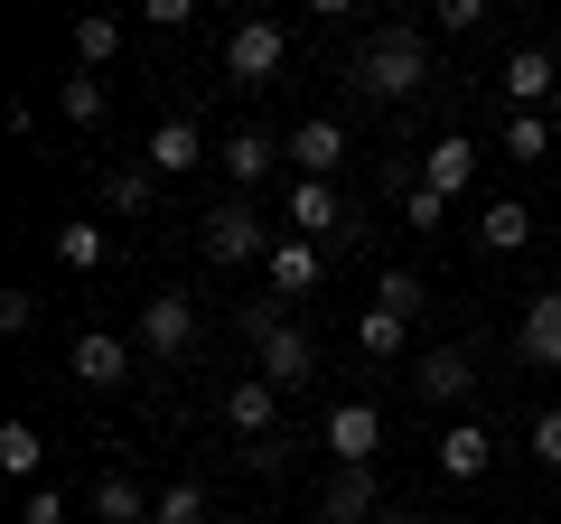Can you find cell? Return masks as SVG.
<instances>
[{
  "label": "cell",
  "instance_id": "obj_1",
  "mask_svg": "<svg viewBox=\"0 0 561 524\" xmlns=\"http://www.w3.org/2000/svg\"><path fill=\"white\" fill-rule=\"evenodd\" d=\"M421 76H431V38H421V29H383V38H365L356 66H346V84H356V94H375V103L412 94Z\"/></svg>",
  "mask_w": 561,
  "mask_h": 524
},
{
  "label": "cell",
  "instance_id": "obj_2",
  "mask_svg": "<svg viewBox=\"0 0 561 524\" xmlns=\"http://www.w3.org/2000/svg\"><path fill=\"white\" fill-rule=\"evenodd\" d=\"M197 235H206V262H262V253H272V235H262L253 197H216Z\"/></svg>",
  "mask_w": 561,
  "mask_h": 524
},
{
  "label": "cell",
  "instance_id": "obj_3",
  "mask_svg": "<svg viewBox=\"0 0 561 524\" xmlns=\"http://www.w3.org/2000/svg\"><path fill=\"white\" fill-rule=\"evenodd\" d=\"M187 346H197V300H187V291H150V300H140V356L179 365Z\"/></svg>",
  "mask_w": 561,
  "mask_h": 524
},
{
  "label": "cell",
  "instance_id": "obj_4",
  "mask_svg": "<svg viewBox=\"0 0 561 524\" xmlns=\"http://www.w3.org/2000/svg\"><path fill=\"white\" fill-rule=\"evenodd\" d=\"M253 346H262V384H280V394H290V384H309V365H319V346L300 338V328L290 319H272V309H253Z\"/></svg>",
  "mask_w": 561,
  "mask_h": 524
},
{
  "label": "cell",
  "instance_id": "obj_5",
  "mask_svg": "<svg viewBox=\"0 0 561 524\" xmlns=\"http://www.w3.org/2000/svg\"><path fill=\"white\" fill-rule=\"evenodd\" d=\"M280 216H290V235H300V243H319V253H328V243H346V235H356V225H346V197H337L328 179H300Z\"/></svg>",
  "mask_w": 561,
  "mask_h": 524
},
{
  "label": "cell",
  "instance_id": "obj_6",
  "mask_svg": "<svg viewBox=\"0 0 561 524\" xmlns=\"http://www.w3.org/2000/svg\"><path fill=\"white\" fill-rule=\"evenodd\" d=\"M280 57H290V29H280V20H243L234 38H225V76H234V84H272Z\"/></svg>",
  "mask_w": 561,
  "mask_h": 524
},
{
  "label": "cell",
  "instance_id": "obj_7",
  "mask_svg": "<svg viewBox=\"0 0 561 524\" xmlns=\"http://www.w3.org/2000/svg\"><path fill=\"white\" fill-rule=\"evenodd\" d=\"M328 449H337V468H375L383 412H375V403H337V412H328Z\"/></svg>",
  "mask_w": 561,
  "mask_h": 524
},
{
  "label": "cell",
  "instance_id": "obj_8",
  "mask_svg": "<svg viewBox=\"0 0 561 524\" xmlns=\"http://www.w3.org/2000/svg\"><path fill=\"white\" fill-rule=\"evenodd\" d=\"M66 365H76V384H94V394L131 384V346H122L113 328H84V338H76V356H66Z\"/></svg>",
  "mask_w": 561,
  "mask_h": 524
},
{
  "label": "cell",
  "instance_id": "obj_9",
  "mask_svg": "<svg viewBox=\"0 0 561 524\" xmlns=\"http://www.w3.org/2000/svg\"><path fill=\"white\" fill-rule=\"evenodd\" d=\"M140 160L160 169V179H187V169L206 160V132H197V122H187V113H169L160 132H150V150H140Z\"/></svg>",
  "mask_w": 561,
  "mask_h": 524
},
{
  "label": "cell",
  "instance_id": "obj_10",
  "mask_svg": "<svg viewBox=\"0 0 561 524\" xmlns=\"http://www.w3.org/2000/svg\"><path fill=\"white\" fill-rule=\"evenodd\" d=\"M280 150L300 160V179H328V169H337V160H346L356 141H346V122H328V113H319V122H300V132H290Z\"/></svg>",
  "mask_w": 561,
  "mask_h": 524
},
{
  "label": "cell",
  "instance_id": "obj_11",
  "mask_svg": "<svg viewBox=\"0 0 561 524\" xmlns=\"http://www.w3.org/2000/svg\"><path fill=\"white\" fill-rule=\"evenodd\" d=\"M552 94H561V66L542 57V47H515V57H505V103L534 113V103H552Z\"/></svg>",
  "mask_w": 561,
  "mask_h": 524
},
{
  "label": "cell",
  "instance_id": "obj_12",
  "mask_svg": "<svg viewBox=\"0 0 561 524\" xmlns=\"http://www.w3.org/2000/svg\"><path fill=\"white\" fill-rule=\"evenodd\" d=\"M319 243H300V235H272V253H262V272H272V291H290V300H300V291H319Z\"/></svg>",
  "mask_w": 561,
  "mask_h": 524
},
{
  "label": "cell",
  "instance_id": "obj_13",
  "mask_svg": "<svg viewBox=\"0 0 561 524\" xmlns=\"http://www.w3.org/2000/svg\"><path fill=\"white\" fill-rule=\"evenodd\" d=\"M216 169H225L234 187H262V179L280 169V141H272V132H234V141L216 150Z\"/></svg>",
  "mask_w": 561,
  "mask_h": 524
},
{
  "label": "cell",
  "instance_id": "obj_14",
  "mask_svg": "<svg viewBox=\"0 0 561 524\" xmlns=\"http://www.w3.org/2000/svg\"><path fill=\"white\" fill-rule=\"evenodd\" d=\"M440 478H486V459H496V441H486V422H449L440 441Z\"/></svg>",
  "mask_w": 561,
  "mask_h": 524
},
{
  "label": "cell",
  "instance_id": "obj_15",
  "mask_svg": "<svg viewBox=\"0 0 561 524\" xmlns=\"http://www.w3.org/2000/svg\"><path fill=\"white\" fill-rule=\"evenodd\" d=\"M524 356H534V365H561V282L524 300Z\"/></svg>",
  "mask_w": 561,
  "mask_h": 524
},
{
  "label": "cell",
  "instance_id": "obj_16",
  "mask_svg": "<svg viewBox=\"0 0 561 524\" xmlns=\"http://www.w3.org/2000/svg\"><path fill=\"white\" fill-rule=\"evenodd\" d=\"M272 412H280V384H262V375H243L234 394H225V422H234L243 441H262V431H272Z\"/></svg>",
  "mask_w": 561,
  "mask_h": 524
},
{
  "label": "cell",
  "instance_id": "obj_17",
  "mask_svg": "<svg viewBox=\"0 0 561 524\" xmlns=\"http://www.w3.org/2000/svg\"><path fill=\"white\" fill-rule=\"evenodd\" d=\"M328 515H346V524H375V515H383V487H375V468H337V478H328Z\"/></svg>",
  "mask_w": 561,
  "mask_h": 524
},
{
  "label": "cell",
  "instance_id": "obj_18",
  "mask_svg": "<svg viewBox=\"0 0 561 524\" xmlns=\"http://www.w3.org/2000/svg\"><path fill=\"white\" fill-rule=\"evenodd\" d=\"M160 169L150 160H131V169H113V179H103V197H113V216H150V206H160Z\"/></svg>",
  "mask_w": 561,
  "mask_h": 524
},
{
  "label": "cell",
  "instance_id": "obj_19",
  "mask_svg": "<svg viewBox=\"0 0 561 524\" xmlns=\"http://www.w3.org/2000/svg\"><path fill=\"white\" fill-rule=\"evenodd\" d=\"M412 384H421V403H459V394H468V356H459V346H431Z\"/></svg>",
  "mask_w": 561,
  "mask_h": 524
},
{
  "label": "cell",
  "instance_id": "obj_20",
  "mask_svg": "<svg viewBox=\"0 0 561 524\" xmlns=\"http://www.w3.org/2000/svg\"><path fill=\"white\" fill-rule=\"evenodd\" d=\"M468 179H478V141H459V132H449V141H431V179H421V187H440V197H459Z\"/></svg>",
  "mask_w": 561,
  "mask_h": 524
},
{
  "label": "cell",
  "instance_id": "obj_21",
  "mask_svg": "<svg viewBox=\"0 0 561 524\" xmlns=\"http://www.w3.org/2000/svg\"><path fill=\"white\" fill-rule=\"evenodd\" d=\"M478 243H486V253H524V243H534V216H524L515 197H496V206L478 216Z\"/></svg>",
  "mask_w": 561,
  "mask_h": 524
},
{
  "label": "cell",
  "instance_id": "obj_22",
  "mask_svg": "<svg viewBox=\"0 0 561 524\" xmlns=\"http://www.w3.org/2000/svg\"><path fill=\"white\" fill-rule=\"evenodd\" d=\"M0 468H10V478H28L38 487V468H47V441L28 422H0Z\"/></svg>",
  "mask_w": 561,
  "mask_h": 524
},
{
  "label": "cell",
  "instance_id": "obj_23",
  "mask_svg": "<svg viewBox=\"0 0 561 524\" xmlns=\"http://www.w3.org/2000/svg\"><path fill=\"white\" fill-rule=\"evenodd\" d=\"M103 253H113L103 225H57V262H66V272H103Z\"/></svg>",
  "mask_w": 561,
  "mask_h": 524
},
{
  "label": "cell",
  "instance_id": "obj_24",
  "mask_svg": "<svg viewBox=\"0 0 561 524\" xmlns=\"http://www.w3.org/2000/svg\"><path fill=\"white\" fill-rule=\"evenodd\" d=\"M402 328L412 319H393V309H356V356H402Z\"/></svg>",
  "mask_w": 561,
  "mask_h": 524
},
{
  "label": "cell",
  "instance_id": "obj_25",
  "mask_svg": "<svg viewBox=\"0 0 561 524\" xmlns=\"http://www.w3.org/2000/svg\"><path fill=\"white\" fill-rule=\"evenodd\" d=\"M505 160H552V113H515L505 122Z\"/></svg>",
  "mask_w": 561,
  "mask_h": 524
},
{
  "label": "cell",
  "instance_id": "obj_26",
  "mask_svg": "<svg viewBox=\"0 0 561 524\" xmlns=\"http://www.w3.org/2000/svg\"><path fill=\"white\" fill-rule=\"evenodd\" d=\"M421 300H431L421 272H383V282H375V309H393V319H421Z\"/></svg>",
  "mask_w": 561,
  "mask_h": 524
},
{
  "label": "cell",
  "instance_id": "obj_27",
  "mask_svg": "<svg viewBox=\"0 0 561 524\" xmlns=\"http://www.w3.org/2000/svg\"><path fill=\"white\" fill-rule=\"evenodd\" d=\"M76 57L84 66H113L122 57V20H76Z\"/></svg>",
  "mask_w": 561,
  "mask_h": 524
},
{
  "label": "cell",
  "instance_id": "obj_28",
  "mask_svg": "<svg viewBox=\"0 0 561 524\" xmlns=\"http://www.w3.org/2000/svg\"><path fill=\"white\" fill-rule=\"evenodd\" d=\"M57 113H66V122H103V84H94V76H66V84H57Z\"/></svg>",
  "mask_w": 561,
  "mask_h": 524
},
{
  "label": "cell",
  "instance_id": "obj_29",
  "mask_svg": "<svg viewBox=\"0 0 561 524\" xmlns=\"http://www.w3.org/2000/svg\"><path fill=\"white\" fill-rule=\"evenodd\" d=\"M160 524H206V487H197V478L160 487Z\"/></svg>",
  "mask_w": 561,
  "mask_h": 524
},
{
  "label": "cell",
  "instance_id": "obj_30",
  "mask_svg": "<svg viewBox=\"0 0 561 524\" xmlns=\"http://www.w3.org/2000/svg\"><path fill=\"white\" fill-rule=\"evenodd\" d=\"M440 216H449V197H440V187H412V197H402V225H421V235H431Z\"/></svg>",
  "mask_w": 561,
  "mask_h": 524
},
{
  "label": "cell",
  "instance_id": "obj_31",
  "mask_svg": "<svg viewBox=\"0 0 561 524\" xmlns=\"http://www.w3.org/2000/svg\"><path fill=\"white\" fill-rule=\"evenodd\" d=\"M20 524H66V497H57V487H28V497H20Z\"/></svg>",
  "mask_w": 561,
  "mask_h": 524
},
{
  "label": "cell",
  "instance_id": "obj_32",
  "mask_svg": "<svg viewBox=\"0 0 561 524\" xmlns=\"http://www.w3.org/2000/svg\"><path fill=\"white\" fill-rule=\"evenodd\" d=\"M534 459H542V468H561V403L534 422Z\"/></svg>",
  "mask_w": 561,
  "mask_h": 524
},
{
  "label": "cell",
  "instance_id": "obj_33",
  "mask_svg": "<svg viewBox=\"0 0 561 524\" xmlns=\"http://www.w3.org/2000/svg\"><path fill=\"white\" fill-rule=\"evenodd\" d=\"M478 20H486V0H440V29H449V38H468Z\"/></svg>",
  "mask_w": 561,
  "mask_h": 524
},
{
  "label": "cell",
  "instance_id": "obj_34",
  "mask_svg": "<svg viewBox=\"0 0 561 524\" xmlns=\"http://www.w3.org/2000/svg\"><path fill=\"white\" fill-rule=\"evenodd\" d=\"M28 319H38V300H28V291H0V328H10V338H20Z\"/></svg>",
  "mask_w": 561,
  "mask_h": 524
},
{
  "label": "cell",
  "instance_id": "obj_35",
  "mask_svg": "<svg viewBox=\"0 0 561 524\" xmlns=\"http://www.w3.org/2000/svg\"><path fill=\"white\" fill-rule=\"evenodd\" d=\"M375 524H431V515H412V505H383V515Z\"/></svg>",
  "mask_w": 561,
  "mask_h": 524
},
{
  "label": "cell",
  "instance_id": "obj_36",
  "mask_svg": "<svg viewBox=\"0 0 561 524\" xmlns=\"http://www.w3.org/2000/svg\"><path fill=\"white\" fill-rule=\"evenodd\" d=\"M309 524H346V515H328V505H319V515H309Z\"/></svg>",
  "mask_w": 561,
  "mask_h": 524
},
{
  "label": "cell",
  "instance_id": "obj_37",
  "mask_svg": "<svg viewBox=\"0 0 561 524\" xmlns=\"http://www.w3.org/2000/svg\"><path fill=\"white\" fill-rule=\"evenodd\" d=\"M552 122H561V94H552Z\"/></svg>",
  "mask_w": 561,
  "mask_h": 524
}]
</instances>
